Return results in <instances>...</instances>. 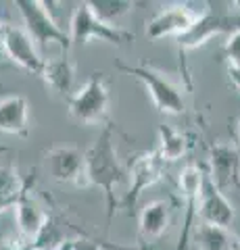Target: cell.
<instances>
[{"instance_id": "1", "label": "cell", "mask_w": 240, "mask_h": 250, "mask_svg": "<svg viewBox=\"0 0 240 250\" xmlns=\"http://www.w3.org/2000/svg\"><path fill=\"white\" fill-rule=\"evenodd\" d=\"M123 167L117 159V150L113 144V129L107 127L100 131V136L92 142V146L84 152V184L103 188L107 198V221H113V215L117 210L115 200V188L123 182Z\"/></svg>"}, {"instance_id": "2", "label": "cell", "mask_w": 240, "mask_h": 250, "mask_svg": "<svg viewBox=\"0 0 240 250\" xmlns=\"http://www.w3.org/2000/svg\"><path fill=\"white\" fill-rule=\"evenodd\" d=\"M15 6L19 9L21 19L25 23V31L34 42H38L40 46H48L55 42L61 46L63 52H69V48H71L69 34L57 23L52 13L46 9L48 4L40 2V0H15Z\"/></svg>"}, {"instance_id": "3", "label": "cell", "mask_w": 240, "mask_h": 250, "mask_svg": "<svg viewBox=\"0 0 240 250\" xmlns=\"http://www.w3.org/2000/svg\"><path fill=\"white\" fill-rule=\"evenodd\" d=\"M117 69L126 71L130 75H134L138 82L144 83L146 92L151 94L154 106L159 108L161 113L165 115H182L186 111V100H184V94L177 85L165 77L161 71L153 67H146V65H136V67H130V65H123V62H117Z\"/></svg>"}, {"instance_id": "4", "label": "cell", "mask_w": 240, "mask_h": 250, "mask_svg": "<svg viewBox=\"0 0 240 250\" xmlns=\"http://www.w3.org/2000/svg\"><path fill=\"white\" fill-rule=\"evenodd\" d=\"M240 27V17L232 11L226 9H205V13L200 15V19L190 27V31H186L184 36L177 38V50L180 57L188 50H195L198 46L207 44L215 36H230L232 31H236Z\"/></svg>"}, {"instance_id": "5", "label": "cell", "mask_w": 240, "mask_h": 250, "mask_svg": "<svg viewBox=\"0 0 240 250\" xmlns=\"http://www.w3.org/2000/svg\"><path fill=\"white\" fill-rule=\"evenodd\" d=\"M94 38H98V40H103V42L121 46V44H128L134 40V34L121 29V27L107 25V23L98 21L94 15H92L88 2H84L73 11L71 23H69V40H71V46H84L86 42L94 40Z\"/></svg>"}, {"instance_id": "6", "label": "cell", "mask_w": 240, "mask_h": 250, "mask_svg": "<svg viewBox=\"0 0 240 250\" xmlns=\"http://www.w3.org/2000/svg\"><path fill=\"white\" fill-rule=\"evenodd\" d=\"M205 9H196L188 2H175L163 6L154 17L146 23V36L151 40H163V38H180L200 19Z\"/></svg>"}, {"instance_id": "7", "label": "cell", "mask_w": 240, "mask_h": 250, "mask_svg": "<svg viewBox=\"0 0 240 250\" xmlns=\"http://www.w3.org/2000/svg\"><path fill=\"white\" fill-rule=\"evenodd\" d=\"M107 106H109V90L100 73H94L73 96H69V115L80 123L103 121Z\"/></svg>"}, {"instance_id": "8", "label": "cell", "mask_w": 240, "mask_h": 250, "mask_svg": "<svg viewBox=\"0 0 240 250\" xmlns=\"http://www.w3.org/2000/svg\"><path fill=\"white\" fill-rule=\"evenodd\" d=\"M0 48L15 65L25 69L27 73H42L44 59L36 48V42L23 27L11 25V23H0Z\"/></svg>"}, {"instance_id": "9", "label": "cell", "mask_w": 240, "mask_h": 250, "mask_svg": "<svg viewBox=\"0 0 240 250\" xmlns=\"http://www.w3.org/2000/svg\"><path fill=\"white\" fill-rule=\"evenodd\" d=\"M203 182H205V171L198 165H188L182 169L180 173V190L184 196V228L177 238V248L175 250H188V242L192 236V225L195 219L198 217V200L200 192H203Z\"/></svg>"}, {"instance_id": "10", "label": "cell", "mask_w": 240, "mask_h": 250, "mask_svg": "<svg viewBox=\"0 0 240 250\" xmlns=\"http://www.w3.org/2000/svg\"><path fill=\"white\" fill-rule=\"evenodd\" d=\"M207 177L219 190H240V152L236 146L215 142L209 150V173Z\"/></svg>"}, {"instance_id": "11", "label": "cell", "mask_w": 240, "mask_h": 250, "mask_svg": "<svg viewBox=\"0 0 240 250\" xmlns=\"http://www.w3.org/2000/svg\"><path fill=\"white\" fill-rule=\"evenodd\" d=\"M163 167L165 163L163 159L159 156L157 150H151V152H142L138 159L134 161V165H131V184H130V190L126 192V196H123L121 205L123 208H134L138 198L142 196V192L146 188L154 186L163 175Z\"/></svg>"}, {"instance_id": "12", "label": "cell", "mask_w": 240, "mask_h": 250, "mask_svg": "<svg viewBox=\"0 0 240 250\" xmlns=\"http://www.w3.org/2000/svg\"><path fill=\"white\" fill-rule=\"evenodd\" d=\"M198 217L203 223L218 225V228H226V229L234 223V217H236V210L232 207V202L207 177V173H205L203 192H200V200H198Z\"/></svg>"}, {"instance_id": "13", "label": "cell", "mask_w": 240, "mask_h": 250, "mask_svg": "<svg viewBox=\"0 0 240 250\" xmlns=\"http://www.w3.org/2000/svg\"><path fill=\"white\" fill-rule=\"evenodd\" d=\"M46 167L59 184H75L84 188V154L71 146L52 148L46 156Z\"/></svg>"}, {"instance_id": "14", "label": "cell", "mask_w": 240, "mask_h": 250, "mask_svg": "<svg viewBox=\"0 0 240 250\" xmlns=\"http://www.w3.org/2000/svg\"><path fill=\"white\" fill-rule=\"evenodd\" d=\"M15 219H17V228L21 231V236L27 240V244L40 236L42 229L48 223V215L42 210V207L38 205V200L29 194V184H23V190L19 194V198L15 200Z\"/></svg>"}, {"instance_id": "15", "label": "cell", "mask_w": 240, "mask_h": 250, "mask_svg": "<svg viewBox=\"0 0 240 250\" xmlns=\"http://www.w3.org/2000/svg\"><path fill=\"white\" fill-rule=\"evenodd\" d=\"M172 221V205L167 200H153L140 213V240L153 242L161 238Z\"/></svg>"}, {"instance_id": "16", "label": "cell", "mask_w": 240, "mask_h": 250, "mask_svg": "<svg viewBox=\"0 0 240 250\" xmlns=\"http://www.w3.org/2000/svg\"><path fill=\"white\" fill-rule=\"evenodd\" d=\"M42 80L50 90H55L61 96H69L73 90V80H75V67L69 61L67 52H63L57 59L44 61L42 67Z\"/></svg>"}, {"instance_id": "17", "label": "cell", "mask_w": 240, "mask_h": 250, "mask_svg": "<svg viewBox=\"0 0 240 250\" xmlns=\"http://www.w3.org/2000/svg\"><path fill=\"white\" fill-rule=\"evenodd\" d=\"M29 106L23 96H6L0 100V131L11 136L27 134Z\"/></svg>"}, {"instance_id": "18", "label": "cell", "mask_w": 240, "mask_h": 250, "mask_svg": "<svg viewBox=\"0 0 240 250\" xmlns=\"http://www.w3.org/2000/svg\"><path fill=\"white\" fill-rule=\"evenodd\" d=\"M195 240L198 250H234L236 246V238L226 228L209 223H200L195 229Z\"/></svg>"}, {"instance_id": "19", "label": "cell", "mask_w": 240, "mask_h": 250, "mask_svg": "<svg viewBox=\"0 0 240 250\" xmlns=\"http://www.w3.org/2000/svg\"><path fill=\"white\" fill-rule=\"evenodd\" d=\"M188 150V136L180 134L177 129L169 125H159V148L157 152L163 159V163H174L182 159Z\"/></svg>"}, {"instance_id": "20", "label": "cell", "mask_w": 240, "mask_h": 250, "mask_svg": "<svg viewBox=\"0 0 240 250\" xmlns=\"http://www.w3.org/2000/svg\"><path fill=\"white\" fill-rule=\"evenodd\" d=\"M92 15L98 19L107 23V25H113L117 19L126 17L134 11V2H130V0H92L88 2Z\"/></svg>"}, {"instance_id": "21", "label": "cell", "mask_w": 240, "mask_h": 250, "mask_svg": "<svg viewBox=\"0 0 240 250\" xmlns=\"http://www.w3.org/2000/svg\"><path fill=\"white\" fill-rule=\"evenodd\" d=\"M23 190V182L17 173V169L0 165V210L13 207Z\"/></svg>"}, {"instance_id": "22", "label": "cell", "mask_w": 240, "mask_h": 250, "mask_svg": "<svg viewBox=\"0 0 240 250\" xmlns=\"http://www.w3.org/2000/svg\"><path fill=\"white\" fill-rule=\"evenodd\" d=\"M223 52H226V59L230 62V73L240 75V27L226 38Z\"/></svg>"}, {"instance_id": "23", "label": "cell", "mask_w": 240, "mask_h": 250, "mask_svg": "<svg viewBox=\"0 0 240 250\" xmlns=\"http://www.w3.org/2000/svg\"><path fill=\"white\" fill-rule=\"evenodd\" d=\"M69 250H103V244L90 238H80L69 242Z\"/></svg>"}, {"instance_id": "24", "label": "cell", "mask_w": 240, "mask_h": 250, "mask_svg": "<svg viewBox=\"0 0 240 250\" xmlns=\"http://www.w3.org/2000/svg\"><path fill=\"white\" fill-rule=\"evenodd\" d=\"M234 146L238 148V152H240V123H238V136H236V144Z\"/></svg>"}, {"instance_id": "25", "label": "cell", "mask_w": 240, "mask_h": 250, "mask_svg": "<svg viewBox=\"0 0 240 250\" xmlns=\"http://www.w3.org/2000/svg\"><path fill=\"white\" fill-rule=\"evenodd\" d=\"M230 75H232V80H234V83L240 88V75H234V73H230Z\"/></svg>"}, {"instance_id": "26", "label": "cell", "mask_w": 240, "mask_h": 250, "mask_svg": "<svg viewBox=\"0 0 240 250\" xmlns=\"http://www.w3.org/2000/svg\"><path fill=\"white\" fill-rule=\"evenodd\" d=\"M57 250H69V242H67V244H65V242H63V244H61Z\"/></svg>"}, {"instance_id": "27", "label": "cell", "mask_w": 240, "mask_h": 250, "mask_svg": "<svg viewBox=\"0 0 240 250\" xmlns=\"http://www.w3.org/2000/svg\"><path fill=\"white\" fill-rule=\"evenodd\" d=\"M234 250H240V240H236V246H234Z\"/></svg>"}, {"instance_id": "28", "label": "cell", "mask_w": 240, "mask_h": 250, "mask_svg": "<svg viewBox=\"0 0 240 250\" xmlns=\"http://www.w3.org/2000/svg\"><path fill=\"white\" fill-rule=\"evenodd\" d=\"M0 54H2V48H0Z\"/></svg>"}]
</instances>
